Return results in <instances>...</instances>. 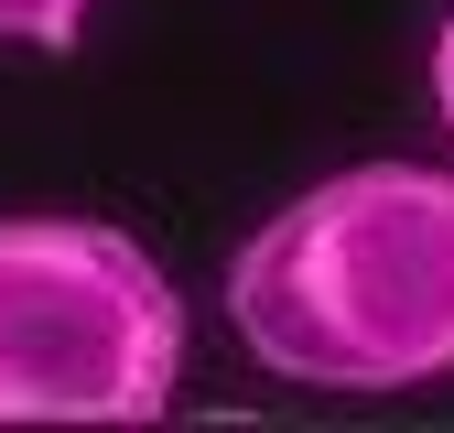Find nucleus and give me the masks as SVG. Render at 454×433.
<instances>
[{"label":"nucleus","instance_id":"2","mask_svg":"<svg viewBox=\"0 0 454 433\" xmlns=\"http://www.w3.org/2000/svg\"><path fill=\"white\" fill-rule=\"evenodd\" d=\"M184 390V293L108 216H0V433H141Z\"/></svg>","mask_w":454,"mask_h":433},{"label":"nucleus","instance_id":"3","mask_svg":"<svg viewBox=\"0 0 454 433\" xmlns=\"http://www.w3.org/2000/svg\"><path fill=\"white\" fill-rule=\"evenodd\" d=\"M98 0H0V43H22V54H76Z\"/></svg>","mask_w":454,"mask_h":433},{"label":"nucleus","instance_id":"4","mask_svg":"<svg viewBox=\"0 0 454 433\" xmlns=\"http://www.w3.org/2000/svg\"><path fill=\"white\" fill-rule=\"evenodd\" d=\"M422 98H433V120L454 130V12L433 22V54H422Z\"/></svg>","mask_w":454,"mask_h":433},{"label":"nucleus","instance_id":"1","mask_svg":"<svg viewBox=\"0 0 454 433\" xmlns=\"http://www.w3.org/2000/svg\"><path fill=\"white\" fill-rule=\"evenodd\" d=\"M227 336L281 390L389 401L454 379V162H347L216 271Z\"/></svg>","mask_w":454,"mask_h":433}]
</instances>
